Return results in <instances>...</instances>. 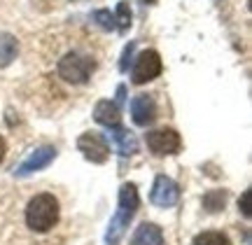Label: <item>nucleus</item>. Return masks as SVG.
<instances>
[{"mask_svg": "<svg viewBox=\"0 0 252 245\" xmlns=\"http://www.w3.org/2000/svg\"><path fill=\"white\" fill-rule=\"evenodd\" d=\"M138 206H140V196H138L135 184L133 182H124L119 187V208L112 215V219H110V224H108V231H105V243L117 245L122 241V236H124L128 222L133 219Z\"/></svg>", "mask_w": 252, "mask_h": 245, "instance_id": "nucleus-1", "label": "nucleus"}, {"mask_svg": "<svg viewBox=\"0 0 252 245\" xmlns=\"http://www.w3.org/2000/svg\"><path fill=\"white\" fill-rule=\"evenodd\" d=\"M59 201L54 194H37L26 206V224L37 234H47L59 222Z\"/></svg>", "mask_w": 252, "mask_h": 245, "instance_id": "nucleus-2", "label": "nucleus"}, {"mask_svg": "<svg viewBox=\"0 0 252 245\" xmlns=\"http://www.w3.org/2000/svg\"><path fill=\"white\" fill-rule=\"evenodd\" d=\"M94 70H96V61L80 52H68L56 65L59 77L68 84H87Z\"/></svg>", "mask_w": 252, "mask_h": 245, "instance_id": "nucleus-3", "label": "nucleus"}, {"mask_svg": "<svg viewBox=\"0 0 252 245\" xmlns=\"http://www.w3.org/2000/svg\"><path fill=\"white\" fill-rule=\"evenodd\" d=\"M163 70V63H161V56L159 52L154 49H145L143 54L135 59V65L131 70V82L133 84H145V82H152L154 77H159Z\"/></svg>", "mask_w": 252, "mask_h": 245, "instance_id": "nucleus-4", "label": "nucleus"}, {"mask_svg": "<svg viewBox=\"0 0 252 245\" xmlns=\"http://www.w3.org/2000/svg\"><path fill=\"white\" fill-rule=\"evenodd\" d=\"M147 147L157 156H171L178 154L182 147V138L173 128H157L152 133H147Z\"/></svg>", "mask_w": 252, "mask_h": 245, "instance_id": "nucleus-5", "label": "nucleus"}, {"mask_svg": "<svg viewBox=\"0 0 252 245\" xmlns=\"http://www.w3.org/2000/svg\"><path fill=\"white\" fill-rule=\"evenodd\" d=\"M77 150L82 152V156L91 163H105L110 156V145L108 140L96 133V131H89V133H82L77 138Z\"/></svg>", "mask_w": 252, "mask_h": 245, "instance_id": "nucleus-6", "label": "nucleus"}, {"mask_svg": "<svg viewBox=\"0 0 252 245\" xmlns=\"http://www.w3.org/2000/svg\"><path fill=\"white\" fill-rule=\"evenodd\" d=\"M150 201H152L157 208H173L180 201V187H178V182L173 180V178H168V175H157L152 184Z\"/></svg>", "mask_w": 252, "mask_h": 245, "instance_id": "nucleus-7", "label": "nucleus"}, {"mask_svg": "<svg viewBox=\"0 0 252 245\" xmlns=\"http://www.w3.org/2000/svg\"><path fill=\"white\" fill-rule=\"evenodd\" d=\"M54 159H56V147H52V145L37 147V150H33V152H31V154H28L24 161L19 163L17 168H14V175H17V178L33 175V173L47 168V166L54 161Z\"/></svg>", "mask_w": 252, "mask_h": 245, "instance_id": "nucleus-8", "label": "nucleus"}, {"mask_svg": "<svg viewBox=\"0 0 252 245\" xmlns=\"http://www.w3.org/2000/svg\"><path fill=\"white\" fill-rule=\"evenodd\" d=\"M131 117L138 126H147L157 119V103H154L152 96L147 93H140L131 100Z\"/></svg>", "mask_w": 252, "mask_h": 245, "instance_id": "nucleus-9", "label": "nucleus"}, {"mask_svg": "<svg viewBox=\"0 0 252 245\" xmlns=\"http://www.w3.org/2000/svg\"><path fill=\"white\" fill-rule=\"evenodd\" d=\"M94 119L108 128L122 126V110L112 100H98L96 108H94Z\"/></svg>", "mask_w": 252, "mask_h": 245, "instance_id": "nucleus-10", "label": "nucleus"}, {"mask_svg": "<svg viewBox=\"0 0 252 245\" xmlns=\"http://www.w3.org/2000/svg\"><path fill=\"white\" fill-rule=\"evenodd\" d=\"M110 140H112V145L117 147V152L122 156H131L138 152V140H135V136L128 131V128L124 126H115V128H110Z\"/></svg>", "mask_w": 252, "mask_h": 245, "instance_id": "nucleus-11", "label": "nucleus"}, {"mask_svg": "<svg viewBox=\"0 0 252 245\" xmlns=\"http://www.w3.org/2000/svg\"><path fill=\"white\" fill-rule=\"evenodd\" d=\"M131 245H163L161 227H157L152 222H143L140 227L135 229Z\"/></svg>", "mask_w": 252, "mask_h": 245, "instance_id": "nucleus-12", "label": "nucleus"}, {"mask_svg": "<svg viewBox=\"0 0 252 245\" xmlns=\"http://www.w3.org/2000/svg\"><path fill=\"white\" fill-rule=\"evenodd\" d=\"M19 54V42L12 33H0V68H7Z\"/></svg>", "mask_w": 252, "mask_h": 245, "instance_id": "nucleus-13", "label": "nucleus"}, {"mask_svg": "<svg viewBox=\"0 0 252 245\" xmlns=\"http://www.w3.org/2000/svg\"><path fill=\"white\" fill-rule=\"evenodd\" d=\"M226 206V191L224 189H210L203 194V208L208 213H220Z\"/></svg>", "mask_w": 252, "mask_h": 245, "instance_id": "nucleus-14", "label": "nucleus"}, {"mask_svg": "<svg viewBox=\"0 0 252 245\" xmlns=\"http://www.w3.org/2000/svg\"><path fill=\"white\" fill-rule=\"evenodd\" d=\"M191 245H231V241L222 231H203L191 241Z\"/></svg>", "mask_w": 252, "mask_h": 245, "instance_id": "nucleus-15", "label": "nucleus"}, {"mask_svg": "<svg viewBox=\"0 0 252 245\" xmlns=\"http://www.w3.org/2000/svg\"><path fill=\"white\" fill-rule=\"evenodd\" d=\"M131 17H133V14H131L128 2H126V0H122V2L117 5V12H115V26H117L122 33H124V31H128V28H131Z\"/></svg>", "mask_w": 252, "mask_h": 245, "instance_id": "nucleus-16", "label": "nucleus"}, {"mask_svg": "<svg viewBox=\"0 0 252 245\" xmlns=\"http://www.w3.org/2000/svg\"><path fill=\"white\" fill-rule=\"evenodd\" d=\"M91 19H94L103 31H115V28H117L115 26V14H110L108 9H96V12L91 14Z\"/></svg>", "mask_w": 252, "mask_h": 245, "instance_id": "nucleus-17", "label": "nucleus"}, {"mask_svg": "<svg viewBox=\"0 0 252 245\" xmlns=\"http://www.w3.org/2000/svg\"><path fill=\"white\" fill-rule=\"evenodd\" d=\"M250 199H252V189H245V191H243V196L238 199V208H241V213H243L245 217H252Z\"/></svg>", "mask_w": 252, "mask_h": 245, "instance_id": "nucleus-18", "label": "nucleus"}, {"mask_svg": "<svg viewBox=\"0 0 252 245\" xmlns=\"http://www.w3.org/2000/svg\"><path fill=\"white\" fill-rule=\"evenodd\" d=\"M133 49H135V42H128V47L124 49V56H122V63H119V70H122V73L128 70V63H131V54H133Z\"/></svg>", "mask_w": 252, "mask_h": 245, "instance_id": "nucleus-19", "label": "nucleus"}, {"mask_svg": "<svg viewBox=\"0 0 252 245\" xmlns=\"http://www.w3.org/2000/svg\"><path fill=\"white\" fill-rule=\"evenodd\" d=\"M5 152H7V145H5V138L0 136V163H2V159H5Z\"/></svg>", "mask_w": 252, "mask_h": 245, "instance_id": "nucleus-20", "label": "nucleus"}, {"mask_svg": "<svg viewBox=\"0 0 252 245\" xmlns=\"http://www.w3.org/2000/svg\"><path fill=\"white\" fill-rule=\"evenodd\" d=\"M140 2H143V5H154L157 0H140Z\"/></svg>", "mask_w": 252, "mask_h": 245, "instance_id": "nucleus-21", "label": "nucleus"}, {"mask_svg": "<svg viewBox=\"0 0 252 245\" xmlns=\"http://www.w3.org/2000/svg\"><path fill=\"white\" fill-rule=\"evenodd\" d=\"M72 2H77V0H72Z\"/></svg>", "mask_w": 252, "mask_h": 245, "instance_id": "nucleus-22", "label": "nucleus"}]
</instances>
